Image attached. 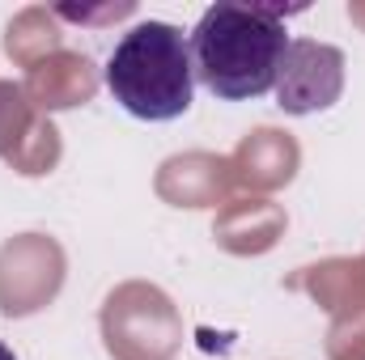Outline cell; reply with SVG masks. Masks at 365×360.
<instances>
[{"label":"cell","mask_w":365,"mask_h":360,"mask_svg":"<svg viewBox=\"0 0 365 360\" xmlns=\"http://www.w3.org/2000/svg\"><path fill=\"white\" fill-rule=\"evenodd\" d=\"M302 13L280 4H212L200 13L191 30V64L195 77L225 102L259 97L276 90L289 30L284 21Z\"/></svg>","instance_id":"cell-1"},{"label":"cell","mask_w":365,"mask_h":360,"mask_svg":"<svg viewBox=\"0 0 365 360\" xmlns=\"http://www.w3.org/2000/svg\"><path fill=\"white\" fill-rule=\"evenodd\" d=\"M106 90L128 115L145 123H170L187 115L195 97L191 43L170 21L132 26L106 60Z\"/></svg>","instance_id":"cell-2"},{"label":"cell","mask_w":365,"mask_h":360,"mask_svg":"<svg viewBox=\"0 0 365 360\" xmlns=\"http://www.w3.org/2000/svg\"><path fill=\"white\" fill-rule=\"evenodd\" d=\"M344 90V55L327 43L297 38L284 51L280 77H276V106L289 115L327 110Z\"/></svg>","instance_id":"cell-3"},{"label":"cell","mask_w":365,"mask_h":360,"mask_svg":"<svg viewBox=\"0 0 365 360\" xmlns=\"http://www.w3.org/2000/svg\"><path fill=\"white\" fill-rule=\"evenodd\" d=\"M0 360H17V356H13V352H9V348H4V344H0Z\"/></svg>","instance_id":"cell-4"}]
</instances>
